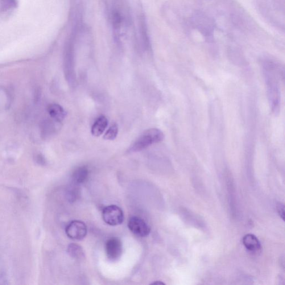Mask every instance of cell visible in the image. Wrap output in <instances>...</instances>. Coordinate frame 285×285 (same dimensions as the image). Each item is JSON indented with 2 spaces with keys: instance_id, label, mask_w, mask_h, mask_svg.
<instances>
[{
  "instance_id": "6da1fadb",
  "label": "cell",
  "mask_w": 285,
  "mask_h": 285,
  "mask_svg": "<svg viewBox=\"0 0 285 285\" xmlns=\"http://www.w3.org/2000/svg\"><path fill=\"white\" fill-rule=\"evenodd\" d=\"M263 68L265 73L267 92L271 108L275 114H278L279 112L280 105L279 80L280 67L276 61L267 58L263 61Z\"/></svg>"
},
{
  "instance_id": "7a4b0ae2",
  "label": "cell",
  "mask_w": 285,
  "mask_h": 285,
  "mask_svg": "<svg viewBox=\"0 0 285 285\" xmlns=\"http://www.w3.org/2000/svg\"><path fill=\"white\" fill-rule=\"evenodd\" d=\"M187 22L191 27L199 32L209 42L213 41L215 24L207 14L203 11L196 10L191 12Z\"/></svg>"
},
{
  "instance_id": "3957f363",
  "label": "cell",
  "mask_w": 285,
  "mask_h": 285,
  "mask_svg": "<svg viewBox=\"0 0 285 285\" xmlns=\"http://www.w3.org/2000/svg\"><path fill=\"white\" fill-rule=\"evenodd\" d=\"M164 138V135L162 131L157 128H151L144 131L136 139L128 149V152L133 153L145 150L153 144L162 142Z\"/></svg>"
},
{
  "instance_id": "277c9868",
  "label": "cell",
  "mask_w": 285,
  "mask_h": 285,
  "mask_svg": "<svg viewBox=\"0 0 285 285\" xmlns=\"http://www.w3.org/2000/svg\"><path fill=\"white\" fill-rule=\"evenodd\" d=\"M102 217L106 224L112 226L121 225L125 220L123 210L115 205L107 206L103 209Z\"/></svg>"
},
{
  "instance_id": "5b68a950",
  "label": "cell",
  "mask_w": 285,
  "mask_h": 285,
  "mask_svg": "<svg viewBox=\"0 0 285 285\" xmlns=\"http://www.w3.org/2000/svg\"><path fill=\"white\" fill-rule=\"evenodd\" d=\"M66 234L74 240H81L87 234V227L83 222L73 221L66 227Z\"/></svg>"
},
{
  "instance_id": "8992f818",
  "label": "cell",
  "mask_w": 285,
  "mask_h": 285,
  "mask_svg": "<svg viewBox=\"0 0 285 285\" xmlns=\"http://www.w3.org/2000/svg\"><path fill=\"white\" fill-rule=\"evenodd\" d=\"M105 253L110 261H117L123 254V245L121 239L117 237L110 238L105 243Z\"/></svg>"
},
{
  "instance_id": "52a82bcc",
  "label": "cell",
  "mask_w": 285,
  "mask_h": 285,
  "mask_svg": "<svg viewBox=\"0 0 285 285\" xmlns=\"http://www.w3.org/2000/svg\"><path fill=\"white\" fill-rule=\"evenodd\" d=\"M128 226L132 233L139 237H147L151 233L150 226L143 219L137 216L130 219Z\"/></svg>"
},
{
  "instance_id": "ba28073f",
  "label": "cell",
  "mask_w": 285,
  "mask_h": 285,
  "mask_svg": "<svg viewBox=\"0 0 285 285\" xmlns=\"http://www.w3.org/2000/svg\"><path fill=\"white\" fill-rule=\"evenodd\" d=\"M243 245L251 252H257L261 249L259 239L253 234H247L242 239Z\"/></svg>"
},
{
  "instance_id": "9c48e42d",
  "label": "cell",
  "mask_w": 285,
  "mask_h": 285,
  "mask_svg": "<svg viewBox=\"0 0 285 285\" xmlns=\"http://www.w3.org/2000/svg\"><path fill=\"white\" fill-rule=\"evenodd\" d=\"M48 113L51 117L57 122L63 121L67 115V112L63 107L57 104H52L48 106Z\"/></svg>"
},
{
  "instance_id": "30bf717a",
  "label": "cell",
  "mask_w": 285,
  "mask_h": 285,
  "mask_svg": "<svg viewBox=\"0 0 285 285\" xmlns=\"http://www.w3.org/2000/svg\"><path fill=\"white\" fill-rule=\"evenodd\" d=\"M108 125V119L105 116L99 117L92 127V134L94 137H99L104 133Z\"/></svg>"
},
{
  "instance_id": "8fae6325",
  "label": "cell",
  "mask_w": 285,
  "mask_h": 285,
  "mask_svg": "<svg viewBox=\"0 0 285 285\" xmlns=\"http://www.w3.org/2000/svg\"><path fill=\"white\" fill-rule=\"evenodd\" d=\"M89 171L87 167L81 166L77 168L72 175L73 183L76 184L83 183L88 179Z\"/></svg>"
},
{
  "instance_id": "7c38bea8",
  "label": "cell",
  "mask_w": 285,
  "mask_h": 285,
  "mask_svg": "<svg viewBox=\"0 0 285 285\" xmlns=\"http://www.w3.org/2000/svg\"><path fill=\"white\" fill-rule=\"evenodd\" d=\"M68 253L71 257L77 260H81L85 258L83 249L76 243H72L68 247Z\"/></svg>"
},
{
  "instance_id": "4fadbf2b",
  "label": "cell",
  "mask_w": 285,
  "mask_h": 285,
  "mask_svg": "<svg viewBox=\"0 0 285 285\" xmlns=\"http://www.w3.org/2000/svg\"><path fill=\"white\" fill-rule=\"evenodd\" d=\"M118 133V127L116 123L113 124L104 136L105 140H113L117 138Z\"/></svg>"
},
{
  "instance_id": "5bb4252c",
  "label": "cell",
  "mask_w": 285,
  "mask_h": 285,
  "mask_svg": "<svg viewBox=\"0 0 285 285\" xmlns=\"http://www.w3.org/2000/svg\"><path fill=\"white\" fill-rule=\"evenodd\" d=\"M76 184L70 186L67 190V197L69 201L70 202H75L78 198V195H79V190L77 187Z\"/></svg>"
},
{
  "instance_id": "9a60e30c",
  "label": "cell",
  "mask_w": 285,
  "mask_h": 285,
  "mask_svg": "<svg viewBox=\"0 0 285 285\" xmlns=\"http://www.w3.org/2000/svg\"><path fill=\"white\" fill-rule=\"evenodd\" d=\"M277 210L281 218L285 220V206L282 203H279L276 206Z\"/></svg>"
},
{
  "instance_id": "2e32d148",
  "label": "cell",
  "mask_w": 285,
  "mask_h": 285,
  "mask_svg": "<svg viewBox=\"0 0 285 285\" xmlns=\"http://www.w3.org/2000/svg\"><path fill=\"white\" fill-rule=\"evenodd\" d=\"M6 4L7 6H9V7L14 8L16 5V0H2Z\"/></svg>"
},
{
  "instance_id": "e0dca14e",
  "label": "cell",
  "mask_w": 285,
  "mask_h": 285,
  "mask_svg": "<svg viewBox=\"0 0 285 285\" xmlns=\"http://www.w3.org/2000/svg\"><path fill=\"white\" fill-rule=\"evenodd\" d=\"M37 159H38L39 162L40 163H44L45 162V159L43 156L40 155L37 156Z\"/></svg>"
},
{
  "instance_id": "ac0fdd59",
  "label": "cell",
  "mask_w": 285,
  "mask_h": 285,
  "mask_svg": "<svg viewBox=\"0 0 285 285\" xmlns=\"http://www.w3.org/2000/svg\"><path fill=\"white\" fill-rule=\"evenodd\" d=\"M152 284L164 285L165 284L162 283V282H156L155 283H153Z\"/></svg>"
}]
</instances>
